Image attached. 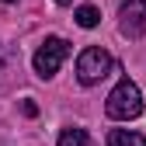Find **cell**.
<instances>
[{
  "label": "cell",
  "instance_id": "obj_1",
  "mask_svg": "<svg viewBox=\"0 0 146 146\" xmlns=\"http://www.w3.org/2000/svg\"><path fill=\"white\" fill-rule=\"evenodd\" d=\"M104 111L118 118V122H129V118H139L143 115V94H139V87L125 77L115 84V90L108 94V104H104Z\"/></svg>",
  "mask_w": 146,
  "mask_h": 146
},
{
  "label": "cell",
  "instance_id": "obj_2",
  "mask_svg": "<svg viewBox=\"0 0 146 146\" xmlns=\"http://www.w3.org/2000/svg\"><path fill=\"white\" fill-rule=\"evenodd\" d=\"M111 66H115V59L101 45H90V49H84L77 56V77H80V84H98V80L108 77Z\"/></svg>",
  "mask_w": 146,
  "mask_h": 146
},
{
  "label": "cell",
  "instance_id": "obj_3",
  "mask_svg": "<svg viewBox=\"0 0 146 146\" xmlns=\"http://www.w3.org/2000/svg\"><path fill=\"white\" fill-rule=\"evenodd\" d=\"M70 56V42L66 38H45L42 45H38V52H35V73H38L42 80H49V77H56V70L63 66V59Z\"/></svg>",
  "mask_w": 146,
  "mask_h": 146
},
{
  "label": "cell",
  "instance_id": "obj_4",
  "mask_svg": "<svg viewBox=\"0 0 146 146\" xmlns=\"http://www.w3.org/2000/svg\"><path fill=\"white\" fill-rule=\"evenodd\" d=\"M118 31L125 38H143L146 35V0H125L118 11Z\"/></svg>",
  "mask_w": 146,
  "mask_h": 146
},
{
  "label": "cell",
  "instance_id": "obj_5",
  "mask_svg": "<svg viewBox=\"0 0 146 146\" xmlns=\"http://www.w3.org/2000/svg\"><path fill=\"white\" fill-rule=\"evenodd\" d=\"M108 146H146V139L132 129H111L108 132Z\"/></svg>",
  "mask_w": 146,
  "mask_h": 146
},
{
  "label": "cell",
  "instance_id": "obj_6",
  "mask_svg": "<svg viewBox=\"0 0 146 146\" xmlns=\"http://www.w3.org/2000/svg\"><path fill=\"white\" fill-rule=\"evenodd\" d=\"M77 25H80V28H98V25H101V11L90 7V4L77 7Z\"/></svg>",
  "mask_w": 146,
  "mask_h": 146
},
{
  "label": "cell",
  "instance_id": "obj_7",
  "mask_svg": "<svg viewBox=\"0 0 146 146\" xmlns=\"http://www.w3.org/2000/svg\"><path fill=\"white\" fill-rule=\"evenodd\" d=\"M59 146H87V132L77 129V125H73V129H63L59 132Z\"/></svg>",
  "mask_w": 146,
  "mask_h": 146
},
{
  "label": "cell",
  "instance_id": "obj_8",
  "mask_svg": "<svg viewBox=\"0 0 146 146\" xmlns=\"http://www.w3.org/2000/svg\"><path fill=\"white\" fill-rule=\"evenodd\" d=\"M56 4H73V0H56Z\"/></svg>",
  "mask_w": 146,
  "mask_h": 146
},
{
  "label": "cell",
  "instance_id": "obj_9",
  "mask_svg": "<svg viewBox=\"0 0 146 146\" xmlns=\"http://www.w3.org/2000/svg\"><path fill=\"white\" fill-rule=\"evenodd\" d=\"M4 4H14V0H4Z\"/></svg>",
  "mask_w": 146,
  "mask_h": 146
}]
</instances>
